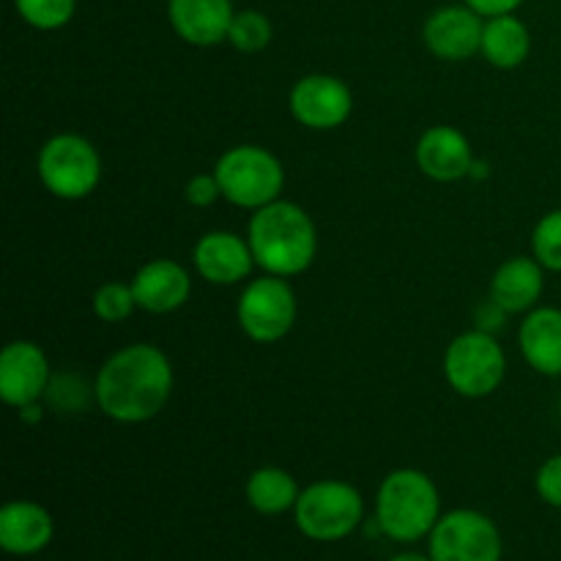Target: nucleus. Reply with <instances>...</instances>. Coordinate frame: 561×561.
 Masks as SVG:
<instances>
[{
  "label": "nucleus",
  "mask_w": 561,
  "mask_h": 561,
  "mask_svg": "<svg viewBox=\"0 0 561 561\" xmlns=\"http://www.w3.org/2000/svg\"><path fill=\"white\" fill-rule=\"evenodd\" d=\"M175 373L168 354L151 343H131L104 359L93 381L99 411L121 425H142L164 411Z\"/></svg>",
  "instance_id": "1"
},
{
  "label": "nucleus",
  "mask_w": 561,
  "mask_h": 561,
  "mask_svg": "<svg viewBox=\"0 0 561 561\" xmlns=\"http://www.w3.org/2000/svg\"><path fill=\"white\" fill-rule=\"evenodd\" d=\"M247 241L255 266L274 277H299L316 263L318 228L310 214L294 201H274L252 211Z\"/></svg>",
  "instance_id": "2"
},
{
  "label": "nucleus",
  "mask_w": 561,
  "mask_h": 561,
  "mask_svg": "<svg viewBox=\"0 0 561 561\" xmlns=\"http://www.w3.org/2000/svg\"><path fill=\"white\" fill-rule=\"evenodd\" d=\"M442 518V493L420 469H394L383 477L376 496V526L394 542H420L431 537Z\"/></svg>",
  "instance_id": "3"
},
{
  "label": "nucleus",
  "mask_w": 561,
  "mask_h": 561,
  "mask_svg": "<svg viewBox=\"0 0 561 561\" xmlns=\"http://www.w3.org/2000/svg\"><path fill=\"white\" fill-rule=\"evenodd\" d=\"M222 197L233 206L257 211L268 203L279 201L285 190V168L268 148L241 142L228 148L214 164Z\"/></svg>",
  "instance_id": "4"
},
{
  "label": "nucleus",
  "mask_w": 561,
  "mask_h": 561,
  "mask_svg": "<svg viewBox=\"0 0 561 561\" xmlns=\"http://www.w3.org/2000/svg\"><path fill=\"white\" fill-rule=\"evenodd\" d=\"M294 520L307 540L340 542L365 520V499L351 482L318 480L299 493Z\"/></svg>",
  "instance_id": "5"
},
{
  "label": "nucleus",
  "mask_w": 561,
  "mask_h": 561,
  "mask_svg": "<svg viewBox=\"0 0 561 561\" xmlns=\"http://www.w3.org/2000/svg\"><path fill=\"white\" fill-rule=\"evenodd\" d=\"M36 173L44 190L58 201H82L102 181V157L88 137L60 131L38 148Z\"/></svg>",
  "instance_id": "6"
},
{
  "label": "nucleus",
  "mask_w": 561,
  "mask_h": 561,
  "mask_svg": "<svg viewBox=\"0 0 561 561\" xmlns=\"http://www.w3.org/2000/svg\"><path fill=\"white\" fill-rule=\"evenodd\" d=\"M504 376H507V356L496 334L471 329L458 334L444 351V378L460 398H488L502 387Z\"/></svg>",
  "instance_id": "7"
},
{
  "label": "nucleus",
  "mask_w": 561,
  "mask_h": 561,
  "mask_svg": "<svg viewBox=\"0 0 561 561\" xmlns=\"http://www.w3.org/2000/svg\"><path fill=\"white\" fill-rule=\"evenodd\" d=\"M296 316H299V305H296L294 288L288 279L274 277V274L250 279L236 305L241 332L252 343L261 345H272L288 337Z\"/></svg>",
  "instance_id": "8"
},
{
  "label": "nucleus",
  "mask_w": 561,
  "mask_h": 561,
  "mask_svg": "<svg viewBox=\"0 0 561 561\" xmlns=\"http://www.w3.org/2000/svg\"><path fill=\"white\" fill-rule=\"evenodd\" d=\"M427 557L433 561H502L504 537L480 510H453L433 526Z\"/></svg>",
  "instance_id": "9"
},
{
  "label": "nucleus",
  "mask_w": 561,
  "mask_h": 561,
  "mask_svg": "<svg viewBox=\"0 0 561 561\" xmlns=\"http://www.w3.org/2000/svg\"><path fill=\"white\" fill-rule=\"evenodd\" d=\"M288 107L296 124L312 131H332L354 113V93L348 82L334 75H305L288 93Z\"/></svg>",
  "instance_id": "10"
},
{
  "label": "nucleus",
  "mask_w": 561,
  "mask_h": 561,
  "mask_svg": "<svg viewBox=\"0 0 561 561\" xmlns=\"http://www.w3.org/2000/svg\"><path fill=\"white\" fill-rule=\"evenodd\" d=\"M53 370L42 345L14 340L0 354V398L11 409H25L47 398Z\"/></svg>",
  "instance_id": "11"
},
{
  "label": "nucleus",
  "mask_w": 561,
  "mask_h": 561,
  "mask_svg": "<svg viewBox=\"0 0 561 561\" xmlns=\"http://www.w3.org/2000/svg\"><path fill=\"white\" fill-rule=\"evenodd\" d=\"M485 20L471 5H442L422 27V38L431 55L449 64H460L480 53Z\"/></svg>",
  "instance_id": "12"
},
{
  "label": "nucleus",
  "mask_w": 561,
  "mask_h": 561,
  "mask_svg": "<svg viewBox=\"0 0 561 561\" xmlns=\"http://www.w3.org/2000/svg\"><path fill=\"white\" fill-rule=\"evenodd\" d=\"M192 263L208 285H239L255 268V255L244 236L233 230H208L192 250Z\"/></svg>",
  "instance_id": "13"
},
{
  "label": "nucleus",
  "mask_w": 561,
  "mask_h": 561,
  "mask_svg": "<svg viewBox=\"0 0 561 561\" xmlns=\"http://www.w3.org/2000/svg\"><path fill=\"white\" fill-rule=\"evenodd\" d=\"M414 157L416 168L438 184H453V181L466 179L474 168V151H471L469 137L447 124L422 131Z\"/></svg>",
  "instance_id": "14"
},
{
  "label": "nucleus",
  "mask_w": 561,
  "mask_h": 561,
  "mask_svg": "<svg viewBox=\"0 0 561 561\" xmlns=\"http://www.w3.org/2000/svg\"><path fill=\"white\" fill-rule=\"evenodd\" d=\"M137 307L153 316H168L181 310L192 296V277L181 263L170 257H153L137 268L131 279Z\"/></svg>",
  "instance_id": "15"
},
{
  "label": "nucleus",
  "mask_w": 561,
  "mask_h": 561,
  "mask_svg": "<svg viewBox=\"0 0 561 561\" xmlns=\"http://www.w3.org/2000/svg\"><path fill=\"white\" fill-rule=\"evenodd\" d=\"M233 0H168L170 27L192 47H217L228 42Z\"/></svg>",
  "instance_id": "16"
},
{
  "label": "nucleus",
  "mask_w": 561,
  "mask_h": 561,
  "mask_svg": "<svg viewBox=\"0 0 561 561\" xmlns=\"http://www.w3.org/2000/svg\"><path fill=\"white\" fill-rule=\"evenodd\" d=\"M53 537L55 520L42 504L16 499L0 510V548L11 557H36L53 542Z\"/></svg>",
  "instance_id": "17"
},
{
  "label": "nucleus",
  "mask_w": 561,
  "mask_h": 561,
  "mask_svg": "<svg viewBox=\"0 0 561 561\" xmlns=\"http://www.w3.org/2000/svg\"><path fill=\"white\" fill-rule=\"evenodd\" d=\"M542 290H546V268L535 255L510 257L491 279V299L510 316H526L540 307Z\"/></svg>",
  "instance_id": "18"
},
{
  "label": "nucleus",
  "mask_w": 561,
  "mask_h": 561,
  "mask_svg": "<svg viewBox=\"0 0 561 561\" xmlns=\"http://www.w3.org/2000/svg\"><path fill=\"white\" fill-rule=\"evenodd\" d=\"M518 348L526 365L546 378L561 376V310L535 307L518 329Z\"/></svg>",
  "instance_id": "19"
},
{
  "label": "nucleus",
  "mask_w": 561,
  "mask_h": 561,
  "mask_svg": "<svg viewBox=\"0 0 561 561\" xmlns=\"http://www.w3.org/2000/svg\"><path fill=\"white\" fill-rule=\"evenodd\" d=\"M482 58L496 69L510 71L526 64L531 53V33L524 20L515 14L488 16L485 31H482Z\"/></svg>",
  "instance_id": "20"
},
{
  "label": "nucleus",
  "mask_w": 561,
  "mask_h": 561,
  "mask_svg": "<svg viewBox=\"0 0 561 561\" xmlns=\"http://www.w3.org/2000/svg\"><path fill=\"white\" fill-rule=\"evenodd\" d=\"M244 493L255 513L274 518V515L294 513L301 488L296 485L290 471L279 469V466H261L250 474Z\"/></svg>",
  "instance_id": "21"
},
{
  "label": "nucleus",
  "mask_w": 561,
  "mask_h": 561,
  "mask_svg": "<svg viewBox=\"0 0 561 561\" xmlns=\"http://www.w3.org/2000/svg\"><path fill=\"white\" fill-rule=\"evenodd\" d=\"M274 36V27L268 22V16L263 11L255 9H244V11H236L233 22H230V33H228V42L230 47L239 49L244 55H255L263 53V49L272 44Z\"/></svg>",
  "instance_id": "22"
},
{
  "label": "nucleus",
  "mask_w": 561,
  "mask_h": 561,
  "mask_svg": "<svg viewBox=\"0 0 561 561\" xmlns=\"http://www.w3.org/2000/svg\"><path fill=\"white\" fill-rule=\"evenodd\" d=\"M22 20L36 31H60L77 11V0H14Z\"/></svg>",
  "instance_id": "23"
},
{
  "label": "nucleus",
  "mask_w": 561,
  "mask_h": 561,
  "mask_svg": "<svg viewBox=\"0 0 561 561\" xmlns=\"http://www.w3.org/2000/svg\"><path fill=\"white\" fill-rule=\"evenodd\" d=\"M137 307L131 283H104L93 294V316L104 323H121L131 316Z\"/></svg>",
  "instance_id": "24"
},
{
  "label": "nucleus",
  "mask_w": 561,
  "mask_h": 561,
  "mask_svg": "<svg viewBox=\"0 0 561 561\" xmlns=\"http://www.w3.org/2000/svg\"><path fill=\"white\" fill-rule=\"evenodd\" d=\"M531 255L542 263L546 272L561 274V208L548 211L531 233Z\"/></svg>",
  "instance_id": "25"
},
{
  "label": "nucleus",
  "mask_w": 561,
  "mask_h": 561,
  "mask_svg": "<svg viewBox=\"0 0 561 561\" xmlns=\"http://www.w3.org/2000/svg\"><path fill=\"white\" fill-rule=\"evenodd\" d=\"M91 392H88V387L77 376H58L49 381L47 400L60 411H80Z\"/></svg>",
  "instance_id": "26"
},
{
  "label": "nucleus",
  "mask_w": 561,
  "mask_h": 561,
  "mask_svg": "<svg viewBox=\"0 0 561 561\" xmlns=\"http://www.w3.org/2000/svg\"><path fill=\"white\" fill-rule=\"evenodd\" d=\"M535 488H537V496H540L542 502L561 510V453L553 455V458H548L546 463L537 469Z\"/></svg>",
  "instance_id": "27"
},
{
  "label": "nucleus",
  "mask_w": 561,
  "mask_h": 561,
  "mask_svg": "<svg viewBox=\"0 0 561 561\" xmlns=\"http://www.w3.org/2000/svg\"><path fill=\"white\" fill-rule=\"evenodd\" d=\"M186 203L195 208H208L222 197V186H219L217 175L214 173H201V175H192L190 184L184 190Z\"/></svg>",
  "instance_id": "28"
},
{
  "label": "nucleus",
  "mask_w": 561,
  "mask_h": 561,
  "mask_svg": "<svg viewBox=\"0 0 561 561\" xmlns=\"http://www.w3.org/2000/svg\"><path fill=\"white\" fill-rule=\"evenodd\" d=\"M510 312L504 310V307H499L496 301L488 299L485 305H480L474 310V329H482V332L488 334H496L499 329L504 327V321H507Z\"/></svg>",
  "instance_id": "29"
},
{
  "label": "nucleus",
  "mask_w": 561,
  "mask_h": 561,
  "mask_svg": "<svg viewBox=\"0 0 561 561\" xmlns=\"http://www.w3.org/2000/svg\"><path fill=\"white\" fill-rule=\"evenodd\" d=\"M466 5H471V9L477 11V14H482L488 20V16H502V14H515V11L524 5V0H463Z\"/></svg>",
  "instance_id": "30"
},
{
  "label": "nucleus",
  "mask_w": 561,
  "mask_h": 561,
  "mask_svg": "<svg viewBox=\"0 0 561 561\" xmlns=\"http://www.w3.org/2000/svg\"><path fill=\"white\" fill-rule=\"evenodd\" d=\"M44 416V411H42V405L38 403H31V405H25V409H20V420L22 422H38Z\"/></svg>",
  "instance_id": "31"
},
{
  "label": "nucleus",
  "mask_w": 561,
  "mask_h": 561,
  "mask_svg": "<svg viewBox=\"0 0 561 561\" xmlns=\"http://www.w3.org/2000/svg\"><path fill=\"white\" fill-rule=\"evenodd\" d=\"M387 561H433L431 557H422V553H398V557L387 559Z\"/></svg>",
  "instance_id": "32"
}]
</instances>
